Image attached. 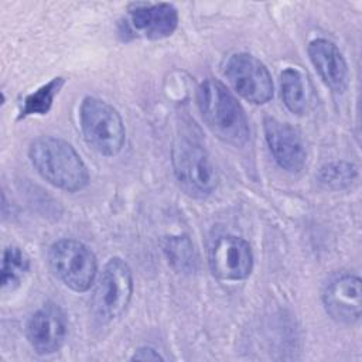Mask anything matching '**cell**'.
Returning <instances> with one entry per match:
<instances>
[{
  "label": "cell",
  "instance_id": "cell-1",
  "mask_svg": "<svg viewBox=\"0 0 362 362\" xmlns=\"http://www.w3.org/2000/svg\"><path fill=\"white\" fill-rule=\"evenodd\" d=\"M197 105L206 127L222 141L240 147L250 137L249 120L235 95L218 79L198 86Z\"/></svg>",
  "mask_w": 362,
  "mask_h": 362
},
{
  "label": "cell",
  "instance_id": "cell-2",
  "mask_svg": "<svg viewBox=\"0 0 362 362\" xmlns=\"http://www.w3.org/2000/svg\"><path fill=\"white\" fill-rule=\"evenodd\" d=\"M28 157L37 173L51 185L76 192L89 182L88 168L78 151L64 139L41 136L31 141Z\"/></svg>",
  "mask_w": 362,
  "mask_h": 362
},
{
  "label": "cell",
  "instance_id": "cell-3",
  "mask_svg": "<svg viewBox=\"0 0 362 362\" xmlns=\"http://www.w3.org/2000/svg\"><path fill=\"white\" fill-rule=\"evenodd\" d=\"M79 123L85 141L96 153L113 157L126 141V129L120 113L107 102L86 96L79 106Z\"/></svg>",
  "mask_w": 362,
  "mask_h": 362
},
{
  "label": "cell",
  "instance_id": "cell-4",
  "mask_svg": "<svg viewBox=\"0 0 362 362\" xmlns=\"http://www.w3.org/2000/svg\"><path fill=\"white\" fill-rule=\"evenodd\" d=\"M133 296V274L129 264L120 257H112L103 266L96 281L90 313L99 325L117 320L127 308Z\"/></svg>",
  "mask_w": 362,
  "mask_h": 362
},
{
  "label": "cell",
  "instance_id": "cell-5",
  "mask_svg": "<svg viewBox=\"0 0 362 362\" xmlns=\"http://www.w3.org/2000/svg\"><path fill=\"white\" fill-rule=\"evenodd\" d=\"M171 163L181 189L192 198H206L218 187V174L205 150L194 139L180 137L171 150Z\"/></svg>",
  "mask_w": 362,
  "mask_h": 362
},
{
  "label": "cell",
  "instance_id": "cell-6",
  "mask_svg": "<svg viewBox=\"0 0 362 362\" xmlns=\"http://www.w3.org/2000/svg\"><path fill=\"white\" fill-rule=\"evenodd\" d=\"M52 274L76 293L88 291L98 276V260L93 252L76 239H59L48 250Z\"/></svg>",
  "mask_w": 362,
  "mask_h": 362
},
{
  "label": "cell",
  "instance_id": "cell-7",
  "mask_svg": "<svg viewBox=\"0 0 362 362\" xmlns=\"http://www.w3.org/2000/svg\"><path fill=\"white\" fill-rule=\"evenodd\" d=\"M223 75L245 100L263 105L273 98V81L266 65L247 52H238L228 58Z\"/></svg>",
  "mask_w": 362,
  "mask_h": 362
},
{
  "label": "cell",
  "instance_id": "cell-8",
  "mask_svg": "<svg viewBox=\"0 0 362 362\" xmlns=\"http://www.w3.org/2000/svg\"><path fill=\"white\" fill-rule=\"evenodd\" d=\"M209 267L212 274L221 280H245L253 269L250 245L233 235L218 238L209 252Z\"/></svg>",
  "mask_w": 362,
  "mask_h": 362
},
{
  "label": "cell",
  "instance_id": "cell-9",
  "mask_svg": "<svg viewBox=\"0 0 362 362\" xmlns=\"http://www.w3.org/2000/svg\"><path fill=\"white\" fill-rule=\"evenodd\" d=\"M68 334L64 310L55 303H45L27 321L25 335L31 348L40 355H49L61 349Z\"/></svg>",
  "mask_w": 362,
  "mask_h": 362
},
{
  "label": "cell",
  "instance_id": "cell-10",
  "mask_svg": "<svg viewBox=\"0 0 362 362\" xmlns=\"http://www.w3.org/2000/svg\"><path fill=\"white\" fill-rule=\"evenodd\" d=\"M322 304L327 314L339 324H355L361 318V279L351 273L332 277L322 290Z\"/></svg>",
  "mask_w": 362,
  "mask_h": 362
},
{
  "label": "cell",
  "instance_id": "cell-11",
  "mask_svg": "<svg viewBox=\"0 0 362 362\" xmlns=\"http://www.w3.org/2000/svg\"><path fill=\"white\" fill-rule=\"evenodd\" d=\"M263 129L269 150L277 165L288 173L301 171L307 160V153L298 132L276 117H266Z\"/></svg>",
  "mask_w": 362,
  "mask_h": 362
},
{
  "label": "cell",
  "instance_id": "cell-12",
  "mask_svg": "<svg viewBox=\"0 0 362 362\" xmlns=\"http://www.w3.org/2000/svg\"><path fill=\"white\" fill-rule=\"evenodd\" d=\"M129 21L141 37L163 40L177 30L178 11L170 3H140L129 10Z\"/></svg>",
  "mask_w": 362,
  "mask_h": 362
},
{
  "label": "cell",
  "instance_id": "cell-13",
  "mask_svg": "<svg viewBox=\"0 0 362 362\" xmlns=\"http://www.w3.org/2000/svg\"><path fill=\"white\" fill-rule=\"evenodd\" d=\"M307 52L322 82L335 93H342L348 85V65L338 47L325 38L313 40Z\"/></svg>",
  "mask_w": 362,
  "mask_h": 362
},
{
  "label": "cell",
  "instance_id": "cell-14",
  "mask_svg": "<svg viewBox=\"0 0 362 362\" xmlns=\"http://www.w3.org/2000/svg\"><path fill=\"white\" fill-rule=\"evenodd\" d=\"M168 263L180 273H194L198 267V255L194 243L185 235L170 236L163 242Z\"/></svg>",
  "mask_w": 362,
  "mask_h": 362
},
{
  "label": "cell",
  "instance_id": "cell-15",
  "mask_svg": "<svg viewBox=\"0 0 362 362\" xmlns=\"http://www.w3.org/2000/svg\"><path fill=\"white\" fill-rule=\"evenodd\" d=\"M280 93L286 107L296 115H303L307 109V95L301 74L294 68H286L280 74Z\"/></svg>",
  "mask_w": 362,
  "mask_h": 362
},
{
  "label": "cell",
  "instance_id": "cell-16",
  "mask_svg": "<svg viewBox=\"0 0 362 362\" xmlns=\"http://www.w3.org/2000/svg\"><path fill=\"white\" fill-rule=\"evenodd\" d=\"M28 270L30 259L25 252L17 246L6 247L1 263V288L14 290L18 287Z\"/></svg>",
  "mask_w": 362,
  "mask_h": 362
},
{
  "label": "cell",
  "instance_id": "cell-17",
  "mask_svg": "<svg viewBox=\"0 0 362 362\" xmlns=\"http://www.w3.org/2000/svg\"><path fill=\"white\" fill-rule=\"evenodd\" d=\"M64 83H65V79L62 76H57V78H52L45 85H42L41 88H38L37 90H34L33 93L27 95L23 102V107L20 110L18 120L24 119L27 116H31V115L48 113V110L52 106L54 98L58 95V92L61 90Z\"/></svg>",
  "mask_w": 362,
  "mask_h": 362
},
{
  "label": "cell",
  "instance_id": "cell-18",
  "mask_svg": "<svg viewBox=\"0 0 362 362\" xmlns=\"http://www.w3.org/2000/svg\"><path fill=\"white\" fill-rule=\"evenodd\" d=\"M358 177L356 167L348 161H331L324 164L318 174V182L329 189L348 188Z\"/></svg>",
  "mask_w": 362,
  "mask_h": 362
},
{
  "label": "cell",
  "instance_id": "cell-19",
  "mask_svg": "<svg viewBox=\"0 0 362 362\" xmlns=\"http://www.w3.org/2000/svg\"><path fill=\"white\" fill-rule=\"evenodd\" d=\"M132 361H163L164 358L151 346H140L130 358Z\"/></svg>",
  "mask_w": 362,
  "mask_h": 362
}]
</instances>
